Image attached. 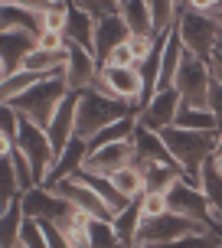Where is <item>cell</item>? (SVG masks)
Returning <instances> with one entry per match:
<instances>
[{
	"mask_svg": "<svg viewBox=\"0 0 222 248\" xmlns=\"http://www.w3.org/2000/svg\"><path fill=\"white\" fill-rule=\"evenodd\" d=\"M160 134L170 147L173 160L183 167V173L193 176L216 154V144H219V131H193V127H180V124H167V127H160Z\"/></svg>",
	"mask_w": 222,
	"mask_h": 248,
	"instance_id": "1",
	"label": "cell"
},
{
	"mask_svg": "<svg viewBox=\"0 0 222 248\" xmlns=\"http://www.w3.org/2000/svg\"><path fill=\"white\" fill-rule=\"evenodd\" d=\"M124 114H134V108H131L127 101L111 98L108 92H101V88L79 92V105H75V137L92 140L105 124L118 121Z\"/></svg>",
	"mask_w": 222,
	"mask_h": 248,
	"instance_id": "2",
	"label": "cell"
},
{
	"mask_svg": "<svg viewBox=\"0 0 222 248\" xmlns=\"http://www.w3.org/2000/svg\"><path fill=\"white\" fill-rule=\"evenodd\" d=\"M69 95V85H65V78L62 75H46V78H39L33 88H26L20 98H13L10 105H16V111L23 114L26 121L39 124V127H49L52 114L59 108V101Z\"/></svg>",
	"mask_w": 222,
	"mask_h": 248,
	"instance_id": "3",
	"label": "cell"
},
{
	"mask_svg": "<svg viewBox=\"0 0 222 248\" xmlns=\"http://www.w3.org/2000/svg\"><path fill=\"white\" fill-rule=\"evenodd\" d=\"M173 88L180 92V98H183L186 105L209 108V88H212L209 62L183 46V52H180V69H176V78H173Z\"/></svg>",
	"mask_w": 222,
	"mask_h": 248,
	"instance_id": "4",
	"label": "cell"
},
{
	"mask_svg": "<svg viewBox=\"0 0 222 248\" xmlns=\"http://www.w3.org/2000/svg\"><path fill=\"white\" fill-rule=\"evenodd\" d=\"M101 92H108L111 98H121L127 101L134 114H141V108L147 105V95H144V75L137 65H111L105 62L98 69V85Z\"/></svg>",
	"mask_w": 222,
	"mask_h": 248,
	"instance_id": "5",
	"label": "cell"
},
{
	"mask_svg": "<svg viewBox=\"0 0 222 248\" xmlns=\"http://www.w3.org/2000/svg\"><path fill=\"white\" fill-rule=\"evenodd\" d=\"M173 30H176V36H180V43H183L186 49L203 56V59H209L212 46H216L219 36H222L219 16H212V13H196V10H183Z\"/></svg>",
	"mask_w": 222,
	"mask_h": 248,
	"instance_id": "6",
	"label": "cell"
},
{
	"mask_svg": "<svg viewBox=\"0 0 222 248\" xmlns=\"http://www.w3.org/2000/svg\"><path fill=\"white\" fill-rule=\"evenodd\" d=\"M16 144H20V150L30 157L36 180H39V183H46L52 163H56V147H52V140H49V131L23 118V131H20V140H16Z\"/></svg>",
	"mask_w": 222,
	"mask_h": 248,
	"instance_id": "7",
	"label": "cell"
},
{
	"mask_svg": "<svg viewBox=\"0 0 222 248\" xmlns=\"http://www.w3.org/2000/svg\"><path fill=\"white\" fill-rule=\"evenodd\" d=\"M137 160V147L134 137L127 140H111V144H101V147H88L85 163H82V173H98V176H111L118 167Z\"/></svg>",
	"mask_w": 222,
	"mask_h": 248,
	"instance_id": "8",
	"label": "cell"
},
{
	"mask_svg": "<svg viewBox=\"0 0 222 248\" xmlns=\"http://www.w3.org/2000/svg\"><path fill=\"white\" fill-rule=\"evenodd\" d=\"M56 189H59L62 196L72 202L75 209L88 212V216H101V219H114V212L108 209V202L101 199L98 189L85 180V173H75V176H69V180L56 183Z\"/></svg>",
	"mask_w": 222,
	"mask_h": 248,
	"instance_id": "9",
	"label": "cell"
},
{
	"mask_svg": "<svg viewBox=\"0 0 222 248\" xmlns=\"http://www.w3.org/2000/svg\"><path fill=\"white\" fill-rule=\"evenodd\" d=\"M98 59L92 56L88 49H82V46H75L72 43V56H69V62H65V85H69V92H88V88L98 85Z\"/></svg>",
	"mask_w": 222,
	"mask_h": 248,
	"instance_id": "10",
	"label": "cell"
},
{
	"mask_svg": "<svg viewBox=\"0 0 222 248\" xmlns=\"http://www.w3.org/2000/svg\"><path fill=\"white\" fill-rule=\"evenodd\" d=\"M85 154H88V140L85 137H72V140L56 154V163H52V170H49V176H46L43 186H56V183H62V180H69V176L82 173Z\"/></svg>",
	"mask_w": 222,
	"mask_h": 248,
	"instance_id": "11",
	"label": "cell"
},
{
	"mask_svg": "<svg viewBox=\"0 0 222 248\" xmlns=\"http://www.w3.org/2000/svg\"><path fill=\"white\" fill-rule=\"evenodd\" d=\"M180 92L176 88H160L154 98L141 108V114H137V121L150 124V127H167V124H173V118H176V111H180Z\"/></svg>",
	"mask_w": 222,
	"mask_h": 248,
	"instance_id": "12",
	"label": "cell"
},
{
	"mask_svg": "<svg viewBox=\"0 0 222 248\" xmlns=\"http://www.w3.org/2000/svg\"><path fill=\"white\" fill-rule=\"evenodd\" d=\"M36 36H39V33H30V30H16V33H0V59H3V65H0V78L20 69L23 56L33 49V46H36Z\"/></svg>",
	"mask_w": 222,
	"mask_h": 248,
	"instance_id": "13",
	"label": "cell"
},
{
	"mask_svg": "<svg viewBox=\"0 0 222 248\" xmlns=\"http://www.w3.org/2000/svg\"><path fill=\"white\" fill-rule=\"evenodd\" d=\"M127 36H131V30H127L121 13H105V16H98V26H95V59H98V65L108 59V52L114 49L118 43H124Z\"/></svg>",
	"mask_w": 222,
	"mask_h": 248,
	"instance_id": "14",
	"label": "cell"
},
{
	"mask_svg": "<svg viewBox=\"0 0 222 248\" xmlns=\"http://www.w3.org/2000/svg\"><path fill=\"white\" fill-rule=\"evenodd\" d=\"M75 105H79V92H69V95L59 101V108H56L49 127H46V131H49L52 147H56V154H59V150L75 137Z\"/></svg>",
	"mask_w": 222,
	"mask_h": 248,
	"instance_id": "15",
	"label": "cell"
},
{
	"mask_svg": "<svg viewBox=\"0 0 222 248\" xmlns=\"http://www.w3.org/2000/svg\"><path fill=\"white\" fill-rule=\"evenodd\" d=\"M95 26H98V16H95V13L72 7L65 36H69V43H75V46H82V49H88L92 56H95Z\"/></svg>",
	"mask_w": 222,
	"mask_h": 248,
	"instance_id": "16",
	"label": "cell"
},
{
	"mask_svg": "<svg viewBox=\"0 0 222 248\" xmlns=\"http://www.w3.org/2000/svg\"><path fill=\"white\" fill-rule=\"evenodd\" d=\"M108 180L118 186V193H124V196L131 199V202H134V199H141V196H144V189H147L144 167H141L137 160H134V163H124V167H118V170H114Z\"/></svg>",
	"mask_w": 222,
	"mask_h": 248,
	"instance_id": "17",
	"label": "cell"
},
{
	"mask_svg": "<svg viewBox=\"0 0 222 248\" xmlns=\"http://www.w3.org/2000/svg\"><path fill=\"white\" fill-rule=\"evenodd\" d=\"M173 124L193 127V131H219L222 127L219 118L212 114V108H199V105H186V101H180V111H176Z\"/></svg>",
	"mask_w": 222,
	"mask_h": 248,
	"instance_id": "18",
	"label": "cell"
},
{
	"mask_svg": "<svg viewBox=\"0 0 222 248\" xmlns=\"http://www.w3.org/2000/svg\"><path fill=\"white\" fill-rule=\"evenodd\" d=\"M16 30L43 33V30H39V16H36V13L20 10L16 3H0V33H16Z\"/></svg>",
	"mask_w": 222,
	"mask_h": 248,
	"instance_id": "19",
	"label": "cell"
},
{
	"mask_svg": "<svg viewBox=\"0 0 222 248\" xmlns=\"http://www.w3.org/2000/svg\"><path fill=\"white\" fill-rule=\"evenodd\" d=\"M121 16L131 33H157L154 30V13H150V0H124Z\"/></svg>",
	"mask_w": 222,
	"mask_h": 248,
	"instance_id": "20",
	"label": "cell"
},
{
	"mask_svg": "<svg viewBox=\"0 0 222 248\" xmlns=\"http://www.w3.org/2000/svg\"><path fill=\"white\" fill-rule=\"evenodd\" d=\"M0 124H3V137H0V154H10L20 140L23 131V114L16 111V105L10 101H0Z\"/></svg>",
	"mask_w": 222,
	"mask_h": 248,
	"instance_id": "21",
	"label": "cell"
},
{
	"mask_svg": "<svg viewBox=\"0 0 222 248\" xmlns=\"http://www.w3.org/2000/svg\"><path fill=\"white\" fill-rule=\"evenodd\" d=\"M39 78H46V75H36V72H26V69H16V72L3 75L0 78V101H13L20 98L26 88H33Z\"/></svg>",
	"mask_w": 222,
	"mask_h": 248,
	"instance_id": "22",
	"label": "cell"
},
{
	"mask_svg": "<svg viewBox=\"0 0 222 248\" xmlns=\"http://www.w3.org/2000/svg\"><path fill=\"white\" fill-rule=\"evenodd\" d=\"M88 245H121V235H118L114 219L92 216L88 219Z\"/></svg>",
	"mask_w": 222,
	"mask_h": 248,
	"instance_id": "23",
	"label": "cell"
},
{
	"mask_svg": "<svg viewBox=\"0 0 222 248\" xmlns=\"http://www.w3.org/2000/svg\"><path fill=\"white\" fill-rule=\"evenodd\" d=\"M69 16H72V3H69V0H56L49 10L39 13V30L65 33V26H69Z\"/></svg>",
	"mask_w": 222,
	"mask_h": 248,
	"instance_id": "24",
	"label": "cell"
},
{
	"mask_svg": "<svg viewBox=\"0 0 222 248\" xmlns=\"http://www.w3.org/2000/svg\"><path fill=\"white\" fill-rule=\"evenodd\" d=\"M137 209H141V219H157L163 212H170V196L167 189H144V196L137 199Z\"/></svg>",
	"mask_w": 222,
	"mask_h": 248,
	"instance_id": "25",
	"label": "cell"
},
{
	"mask_svg": "<svg viewBox=\"0 0 222 248\" xmlns=\"http://www.w3.org/2000/svg\"><path fill=\"white\" fill-rule=\"evenodd\" d=\"M150 13H154V30L163 33V30H173L176 20H180V0H150Z\"/></svg>",
	"mask_w": 222,
	"mask_h": 248,
	"instance_id": "26",
	"label": "cell"
},
{
	"mask_svg": "<svg viewBox=\"0 0 222 248\" xmlns=\"http://www.w3.org/2000/svg\"><path fill=\"white\" fill-rule=\"evenodd\" d=\"M141 209H137V199L127 206V209H121L118 216H114V225H118V235H121V242H131L134 245L137 242V232H141Z\"/></svg>",
	"mask_w": 222,
	"mask_h": 248,
	"instance_id": "27",
	"label": "cell"
},
{
	"mask_svg": "<svg viewBox=\"0 0 222 248\" xmlns=\"http://www.w3.org/2000/svg\"><path fill=\"white\" fill-rule=\"evenodd\" d=\"M79 10H88L95 16H105V13H121V0H69Z\"/></svg>",
	"mask_w": 222,
	"mask_h": 248,
	"instance_id": "28",
	"label": "cell"
},
{
	"mask_svg": "<svg viewBox=\"0 0 222 248\" xmlns=\"http://www.w3.org/2000/svg\"><path fill=\"white\" fill-rule=\"evenodd\" d=\"M20 245H46V232L36 216H26L23 232H20Z\"/></svg>",
	"mask_w": 222,
	"mask_h": 248,
	"instance_id": "29",
	"label": "cell"
},
{
	"mask_svg": "<svg viewBox=\"0 0 222 248\" xmlns=\"http://www.w3.org/2000/svg\"><path fill=\"white\" fill-rule=\"evenodd\" d=\"M105 62H111V65H137V59H134V49H131V43L124 39V43H118L114 49L108 52V59ZM101 62V65H105Z\"/></svg>",
	"mask_w": 222,
	"mask_h": 248,
	"instance_id": "30",
	"label": "cell"
},
{
	"mask_svg": "<svg viewBox=\"0 0 222 248\" xmlns=\"http://www.w3.org/2000/svg\"><path fill=\"white\" fill-rule=\"evenodd\" d=\"M186 10H196V13H212V16H219V10H222V0H186Z\"/></svg>",
	"mask_w": 222,
	"mask_h": 248,
	"instance_id": "31",
	"label": "cell"
},
{
	"mask_svg": "<svg viewBox=\"0 0 222 248\" xmlns=\"http://www.w3.org/2000/svg\"><path fill=\"white\" fill-rule=\"evenodd\" d=\"M209 72H212V78L216 82H222V36H219V43L212 46V52H209Z\"/></svg>",
	"mask_w": 222,
	"mask_h": 248,
	"instance_id": "32",
	"label": "cell"
},
{
	"mask_svg": "<svg viewBox=\"0 0 222 248\" xmlns=\"http://www.w3.org/2000/svg\"><path fill=\"white\" fill-rule=\"evenodd\" d=\"M10 3H16V7H20V10H26V13H43V10H49L52 3H56V0H10Z\"/></svg>",
	"mask_w": 222,
	"mask_h": 248,
	"instance_id": "33",
	"label": "cell"
},
{
	"mask_svg": "<svg viewBox=\"0 0 222 248\" xmlns=\"http://www.w3.org/2000/svg\"><path fill=\"white\" fill-rule=\"evenodd\" d=\"M209 108L222 124V82H216V78H212V88H209Z\"/></svg>",
	"mask_w": 222,
	"mask_h": 248,
	"instance_id": "34",
	"label": "cell"
},
{
	"mask_svg": "<svg viewBox=\"0 0 222 248\" xmlns=\"http://www.w3.org/2000/svg\"><path fill=\"white\" fill-rule=\"evenodd\" d=\"M212 167L222 173V150H216V154H212Z\"/></svg>",
	"mask_w": 222,
	"mask_h": 248,
	"instance_id": "35",
	"label": "cell"
},
{
	"mask_svg": "<svg viewBox=\"0 0 222 248\" xmlns=\"http://www.w3.org/2000/svg\"><path fill=\"white\" fill-rule=\"evenodd\" d=\"M216 150H222V127H219V144H216Z\"/></svg>",
	"mask_w": 222,
	"mask_h": 248,
	"instance_id": "36",
	"label": "cell"
},
{
	"mask_svg": "<svg viewBox=\"0 0 222 248\" xmlns=\"http://www.w3.org/2000/svg\"><path fill=\"white\" fill-rule=\"evenodd\" d=\"M219 26H222V13H219Z\"/></svg>",
	"mask_w": 222,
	"mask_h": 248,
	"instance_id": "37",
	"label": "cell"
},
{
	"mask_svg": "<svg viewBox=\"0 0 222 248\" xmlns=\"http://www.w3.org/2000/svg\"><path fill=\"white\" fill-rule=\"evenodd\" d=\"M180 3H186V0H180Z\"/></svg>",
	"mask_w": 222,
	"mask_h": 248,
	"instance_id": "38",
	"label": "cell"
},
{
	"mask_svg": "<svg viewBox=\"0 0 222 248\" xmlns=\"http://www.w3.org/2000/svg\"><path fill=\"white\" fill-rule=\"evenodd\" d=\"M121 3H124V0H121Z\"/></svg>",
	"mask_w": 222,
	"mask_h": 248,
	"instance_id": "39",
	"label": "cell"
},
{
	"mask_svg": "<svg viewBox=\"0 0 222 248\" xmlns=\"http://www.w3.org/2000/svg\"><path fill=\"white\" fill-rule=\"evenodd\" d=\"M219 13H222V10H219Z\"/></svg>",
	"mask_w": 222,
	"mask_h": 248,
	"instance_id": "40",
	"label": "cell"
}]
</instances>
